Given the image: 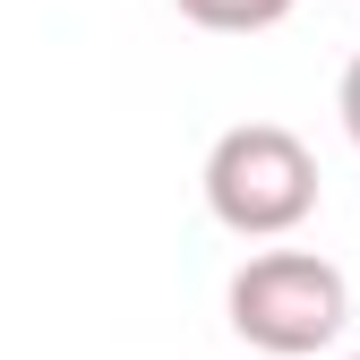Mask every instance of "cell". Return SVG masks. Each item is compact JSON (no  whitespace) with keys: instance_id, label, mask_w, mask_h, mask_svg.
I'll return each mask as SVG.
<instances>
[{"instance_id":"6da1fadb","label":"cell","mask_w":360,"mask_h":360,"mask_svg":"<svg viewBox=\"0 0 360 360\" xmlns=\"http://www.w3.org/2000/svg\"><path fill=\"white\" fill-rule=\"evenodd\" d=\"M206 214L240 240H283L318 214V155L283 120H240L206 146Z\"/></svg>"},{"instance_id":"7a4b0ae2","label":"cell","mask_w":360,"mask_h":360,"mask_svg":"<svg viewBox=\"0 0 360 360\" xmlns=\"http://www.w3.org/2000/svg\"><path fill=\"white\" fill-rule=\"evenodd\" d=\"M223 309H232V335L249 352H275V360H309L326 352L352 318V283L335 275V266L318 249H257L232 292H223Z\"/></svg>"},{"instance_id":"3957f363","label":"cell","mask_w":360,"mask_h":360,"mask_svg":"<svg viewBox=\"0 0 360 360\" xmlns=\"http://www.w3.org/2000/svg\"><path fill=\"white\" fill-rule=\"evenodd\" d=\"M189 26H206V34H266V26H283L300 0H172Z\"/></svg>"},{"instance_id":"277c9868","label":"cell","mask_w":360,"mask_h":360,"mask_svg":"<svg viewBox=\"0 0 360 360\" xmlns=\"http://www.w3.org/2000/svg\"><path fill=\"white\" fill-rule=\"evenodd\" d=\"M335 112H343V138L360 146V52H352V69H343V86H335Z\"/></svg>"},{"instance_id":"5b68a950","label":"cell","mask_w":360,"mask_h":360,"mask_svg":"<svg viewBox=\"0 0 360 360\" xmlns=\"http://www.w3.org/2000/svg\"><path fill=\"white\" fill-rule=\"evenodd\" d=\"M352 360H360V352H352Z\"/></svg>"}]
</instances>
